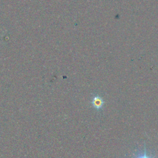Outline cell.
<instances>
[{
  "label": "cell",
  "instance_id": "cell-1",
  "mask_svg": "<svg viewBox=\"0 0 158 158\" xmlns=\"http://www.w3.org/2000/svg\"><path fill=\"white\" fill-rule=\"evenodd\" d=\"M92 104L93 108L97 110H100L103 107L104 104V101L100 96L95 95L93 96L92 100Z\"/></svg>",
  "mask_w": 158,
  "mask_h": 158
},
{
  "label": "cell",
  "instance_id": "cell-2",
  "mask_svg": "<svg viewBox=\"0 0 158 158\" xmlns=\"http://www.w3.org/2000/svg\"><path fill=\"white\" fill-rule=\"evenodd\" d=\"M135 158H155V157L148 155L147 152V149H146V148L145 147L143 151V152L138 151V153H137Z\"/></svg>",
  "mask_w": 158,
  "mask_h": 158
}]
</instances>
